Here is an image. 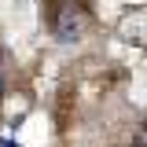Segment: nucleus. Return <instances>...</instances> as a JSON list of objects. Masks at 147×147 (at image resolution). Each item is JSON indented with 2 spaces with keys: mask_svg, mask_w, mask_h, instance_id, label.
I'll return each mask as SVG.
<instances>
[{
  "mask_svg": "<svg viewBox=\"0 0 147 147\" xmlns=\"http://www.w3.org/2000/svg\"><path fill=\"white\" fill-rule=\"evenodd\" d=\"M0 92H4V74H0Z\"/></svg>",
  "mask_w": 147,
  "mask_h": 147,
  "instance_id": "7ed1b4c3",
  "label": "nucleus"
},
{
  "mask_svg": "<svg viewBox=\"0 0 147 147\" xmlns=\"http://www.w3.org/2000/svg\"><path fill=\"white\" fill-rule=\"evenodd\" d=\"M88 30V11L81 7V4H63L52 18V33L55 40H63V44H74V40H81Z\"/></svg>",
  "mask_w": 147,
  "mask_h": 147,
  "instance_id": "f257e3e1",
  "label": "nucleus"
},
{
  "mask_svg": "<svg viewBox=\"0 0 147 147\" xmlns=\"http://www.w3.org/2000/svg\"><path fill=\"white\" fill-rule=\"evenodd\" d=\"M0 147H18V144H15V140H4V144H0Z\"/></svg>",
  "mask_w": 147,
  "mask_h": 147,
  "instance_id": "f03ea898",
  "label": "nucleus"
}]
</instances>
